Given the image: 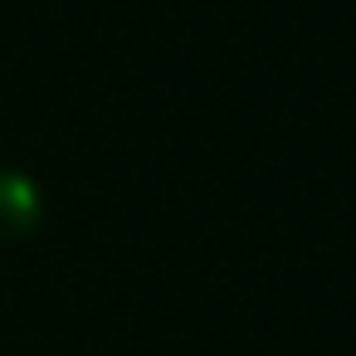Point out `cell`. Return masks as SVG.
<instances>
[{
    "instance_id": "cell-1",
    "label": "cell",
    "mask_w": 356,
    "mask_h": 356,
    "mask_svg": "<svg viewBox=\"0 0 356 356\" xmlns=\"http://www.w3.org/2000/svg\"><path fill=\"white\" fill-rule=\"evenodd\" d=\"M44 225V191L35 176L15 171V166H0V239L15 244L40 234Z\"/></svg>"
}]
</instances>
